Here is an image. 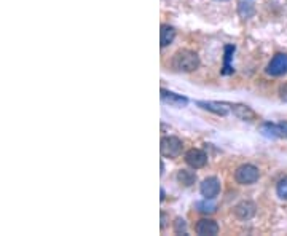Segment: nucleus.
I'll list each match as a JSON object with an SVG mask.
<instances>
[{
  "instance_id": "nucleus-1",
  "label": "nucleus",
  "mask_w": 287,
  "mask_h": 236,
  "mask_svg": "<svg viewBox=\"0 0 287 236\" xmlns=\"http://www.w3.org/2000/svg\"><path fill=\"white\" fill-rule=\"evenodd\" d=\"M199 66V57L195 51L181 50L173 57V67L179 72H193Z\"/></svg>"
},
{
  "instance_id": "nucleus-2",
  "label": "nucleus",
  "mask_w": 287,
  "mask_h": 236,
  "mask_svg": "<svg viewBox=\"0 0 287 236\" xmlns=\"http://www.w3.org/2000/svg\"><path fill=\"white\" fill-rule=\"evenodd\" d=\"M260 172L254 164H243L235 171V181L241 185H250L259 181Z\"/></svg>"
},
{
  "instance_id": "nucleus-3",
  "label": "nucleus",
  "mask_w": 287,
  "mask_h": 236,
  "mask_svg": "<svg viewBox=\"0 0 287 236\" xmlns=\"http://www.w3.org/2000/svg\"><path fill=\"white\" fill-rule=\"evenodd\" d=\"M160 150L161 155L167 158H177L182 153V140L174 136L163 137L160 142Z\"/></svg>"
},
{
  "instance_id": "nucleus-4",
  "label": "nucleus",
  "mask_w": 287,
  "mask_h": 236,
  "mask_svg": "<svg viewBox=\"0 0 287 236\" xmlns=\"http://www.w3.org/2000/svg\"><path fill=\"white\" fill-rule=\"evenodd\" d=\"M201 109L209 110L212 113H217V115H228L233 113V104L232 102H217V101H198L196 102Z\"/></svg>"
},
{
  "instance_id": "nucleus-5",
  "label": "nucleus",
  "mask_w": 287,
  "mask_h": 236,
  "mask_svg": "<svg viewBox=\"0 0 287 236\" xmlns=\"http://www.w3.org/2000/svg\"><path fill=\"white\" fill-rule=\"evenodd\" d=\"M267 72L273 77H281L287 74V54L285 53H278L274 54V57L270 61Z\"/></svg>"
},
{
  "instance_id": "nucleus-6",
  "label": "nucleus",
  "mask_w": 287,
  "mask_h": 236,
  "mask_svg": "<svg viewBox=\"0 0 287 236\" xmlns=\"http://www.w3.org/2000/svg\"><path fill=\"white\" fill-rule=\"evenodd\" d=\"M185 163L188 164L190 168H193V169L205 168L206 163H208V155L203 150L191 149V150H188L185 153Z\"/></svg>"
},
{
  "instance_id": "nucleus-7",
  "label": "nucleus",
  "mask_w": 287,
  "mask_h": 236,
  "mask_svg": "<svg viewBox=\"0 0 287 236\" xmlns=\"http://www.w3.org/2000/svg\"><path fill=\"white\" fill-rule=\"evenodd\" d=\"M201 195L208 198V199H214L220 192V182L217 177H208V179L203 181L201 187H199Z\"/></svg>"
},
{
  "instance_id": "nucleus-8",
  "label": "nucleus",
  "mask_w": 287,
  "mask_h": 236,
  "mask_svg": "<svg viewBox=\"0 0 287 236\" xmlns=\"http://www.w3.org/2000/svg\"><path fill=\"white\" fill-rule=\"evenodd\" d=\"M160 96H161V101L164 104H169L171 107H185V105L188 104V99L185 96L171 93V91H167V90H161L160 91Z\"/></svg>"
},
{
  "instance_id": "nucleus-9",
  "label": "nucleus",
  "mask_w": 287,
  "mask_h": 236,
  "mask_svg": "<svg viewBox=\"0 0 287 236\" xmlns=\"http://www.w3.org/2000/svg\"><path fill=\"white\" fill-rule=\"evenodd\" d=\"M195 231L198 234H209V236H214L219 233V225L215 220H211V219H201L198 220L196 227H195Z\"/></svg>"
},
{
  "instance_id": "nucleus-10",
  "label": "nucleus",
  "mask_w": 287,
  "mask_h": 236,
  "mask_svg": "<svg viewBox=\"0 0 287 236\" xmlns=\"http://www.w3.org/2000/svg\"><path fill=\"white\" fill-rule=\"evenodd\" d=\"M255 214V204L250 201H243L235 208V216L241 220H247Z\"/></svg>"
},
{
  "instance_id": "nucleus-11",
  "label": "nucleus",
  "mask_w": 287,
  "mask_h": 236,
  "mask_svg": "<svg viewBox=\"0 0 287 236\" xmlns=\"http://www.w3.org/2000/svg\"><path fill=\"white\" fill-rule=\"evenodd\" d=\"M260 131L263 136H267V137H284V126L282 123L279 125H271V123H265L262 128H260Z\"/></svg>"
},
{
  "instance_id": "nucleus-12",
  "label": "nucleus",
  "mask_w": 287,
  "mask_h": 236,
  "mask_svg": "<svg viewBox=\"0 0 287 236\" xmlns=\"http://www.w3.org/2000/svg\"><path fill=\"white\" fill-rule=\"evenodd\" d=\"M176 39V29L173 26H167V24H163L161 29H160V45L161 48L164 46L171 45Z\"/></svg>"
},
{
  "instance_id": "nucleus-13",
  "label": "nucleus",
  "mask_w": 287,
  "mask_h": 236,
  "mask_svg": "<svg viewBox=\"0 0 287 236\" xmlns=\"http://www.w3.org/2000/svg\"><path fill=\"white\" fill-rule=\"evenodd\" d=\"M177 181H179V184H182L184 187H191L196 182V175H195V172H191V171L181 169L177 172Z\"/></svg>"
},
{
  "instance_id": "nucleus-14",
  "label": "nucleus",
  "mask_w": 287,
  "mask_h": 236,
  "mask_svg": "<svg viewBox=\"0 0 287 236\" xmlns=\"http://www.w3.org/2000/svg\"><path fill=\"white\" fill-rule=\"evenodd\" d=\"M233 53H235V46H233V45H226V46H225V63H223V69H222V74H223V75L233 74V67L230 66V61H232V57H233Z\"/></svg>"
},
{
  "instance_id": "nucleus-15",
  "label": "nucleus",
  "mask_w": 287,
  "mask_h": 236,
  "mask_svg": "<svg viewBox=\"0 0 287 236\" xmlns=\"http://www.w3.org/2000/svg\"><path fill=\"white\" fill-rule=\"evenodd\" d=\"M276 193L279 198L282 199H287V177H284V179H281L276 185Z\"/></svg>"
},
{
  "instance_id": "nucleus-16",
  "label": "nucleus",
  "mask_w": 287,
  "mask_h": 236,
  "mask_svg": "<svg viewBox=\"0 0 287 236\" xmlns=\"http://www.w3.org/2000/svg\"><path fill=\"white\" fill-rule=\"evenodd\" d=\"M195 208H196V211H199V212H214V211H215V204L208 203V198H206V201H198V203L195 204Z\"/></svg>"
},
{
  "instance_id": "nucleus-17",
  "label": "nucleus",
  "mask_w": 287,
  "mask_h": 236,
  "mask_svg": "<svg viewBox=\"0 0 287 236\" xmlns=\"http://www.w3.org/2000/svg\"><path fill=\"white\" fill-rule=\"evenodd\" d=\"M174 231L177 234H185L187 233V223H185L184 219H177L174 222Z\"/></svg>"
},
{
  "instance_id": "nucleus-18",
  "label": "nucleus",
  "mask_w": 287,
  "mask_h": 236,
  "mask_svg": "<svg viewBox=\"0 0 287 236\" xmlns=\"http://www.w3.org/2000/svg\"><path fill=\"white\" fill-rule=\"evenodd\" d=\"M164 227H166V214L161 212V228H164Z\"/></svg>"
},
{
  "instance_id": "nucleus-19",
  "label": "nucleus",
  "mask_w": 287,
  "mask_h": 236,
  "mask_svg": "<svg viewBox=\"0 0 287 236\" xmlns=\"http://www.w3.org/2000/svg\"><path fill=\"white\" fill-rule=\"evenodd\" d=\"M284 126V137H287V123H282Z\"/></svg>"
}]
</instances>
